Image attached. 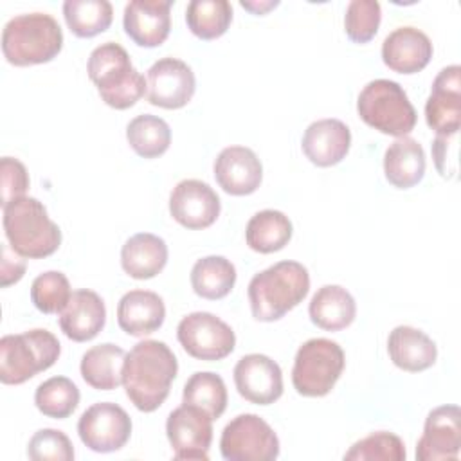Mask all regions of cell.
<instances>
[{"label": "cell", "instance_id": "34", "mask_svg": "<svg viewBox=\"0 0 461 461\" xmlns=\"http://www.w3.org/2000/svg\"><path fill=\"white\" fill-rule=\"evenodd\" d=\"M185 22L200 40L220 38L232 22V5L227 0H191L185 9Z\"/></svg>", "mask_w": 461, "mask_h": 461}, {"label": "cell", "instance_id": "30", "mask_svg": "<svg viewBox=\"0 0 461 461\" xmlns=\"http://www.w3.org/2000/svg\"><path fill=\"white\" fill-rule=\"evenodd\" d=\"M236 283V268L223 256H205L191 268V286L198 297L221 299Z\"/></svg>", "mask_w": 461, "mask_h": 461}, {"label": "cell", "instance_id": "41", "mask_svg": "<svg viewBox=\"0 0 461 461\" xmlns=\"http://www.w3.org/2000/svg\"><path fill=\"white\" fill-rule=\"evenodd\" d=\"M432 157L438 173L443 178H452L457 171V133L436 135L432 142Z\"/></svg>", "mask_w": 461, "mask_h": 461}, {"label": "cell", "instance_id": "6", "mask_svg": "<svg viewBox=\"0 0 461 461\" xmlns=\"http://www.w3.org/2000/svg\"><path fill=\"white\" fill-rule=\"evenodd\" d=\"M61 344L49 330H29L0 339V382L20 385L54 366Z\"/></svg>", "mask_w": 461, "mask_h": 461}, {"label": "cell", "instance_id": "39", "mask_svg": "<svg viewBox=\"0 0 461 461\" xmlns=\"http://www.w3.org/2000/svg\"><path fill=\"white\" fill-rule=\"evenodd\" d=\"M27 456L32 461H72L74 447L63 430L40 429L29 439Z\"/></svg>", "mask_w": 461, "mask_h": 461}, {"label": "cell", "instance_id": "40", "mask_svg": "<svg viewBox=\"0 0 461 461\" xmlns=\"http://www.w3.org/2000/svg\"><path fill=\"white\" fill-rule=\"evenodd\" d=\"M0 175H2V207L20 196H25V191L29 189V173L18 158L4 157L0 160Z\"/></svg>", "mask_w": 461, "mask_h": 461}, {"label": "cell", "instance_id": "10", "mask_svg": "<svg viewBox=\"0 0 461 461\" xmlns=\"http://www.w3.org/2000/svg\"><path fill=\"white\" fill-rule=\"evenodd\" d=\"M176 339L184 351L198 360H221L236 346L232 328L209 312H193L176 326Z\"/></svg>", "mask_w": 461, "mask_h": 461}, {"label": "cell", "instance_id": "14", "mask_svg": "<svg viewBox=\"0 0 461 461\" xmlns=\"http://www.w3.org/2000/svg\"><path fill=\"white\" fill-rule=\"evenodd\" d=\"M220 198L216 191L202 180L185 178L169 194V212L185 229L211 227L220 216Z\"/></svg>", "mask_w": 461, "mask_h": 461}, {"label": "cell", "instance_id": "29", "mask_svg": "<svg viewBox=\"0 0 461 461\" xmlns=\"http://www.w3.org/2000/svg\"><path fill=\"white\" fill-rule=\"evenodd\" d=\"M292 221L288 216L276 209L256 212L245 229L247 245L261 254L281 250L292 238Z\"/></svg>", "mask_w": 461, "mask_h": 461}, {"label": "cell", "instance_id": "12", "mask_svg": "<svg viewBox=\"0 0 461 461\" xmlns=\"http://www.w3.org/2000/svg\"><path fill=\"white\" fill-rule=\"evenodd\" d=\"M212 418L194 405L182 403L169 412L166 434L175 459L207 461L212 441Z\"/></svg>", "mask_w": 461, "mask_h": 461}, {"label": "cell", "instance_id": "1", "mask_svg": "<svg viewBox=\"0 0 461 461\" xmlns=\"http://www.w3.org/2000/svg\"><path fill=\"white\" fill-rule=\"evenodd\" d=\"M176 373V357L166 342L140 340L124 358L122 385L126 396L139 411L153 412L166 402Z\"/></svg>", "mask_w": 461, "mask_h": 461}, {"label": "cell", "instance_id": "8", "mask_svg": "<svg viewBox=\"0 0 461 461\" xmlns=\"http://www.w3.org/2000/svg\"><path fill=\"white\" fill-rule=\"evenodd\" d=\"M344 364V351L335 340L310 339L295 353L292 384L303 396H326L340 378Z\"/></svg>", "mask_w": 461, "mask_h": 461}, {"label": "cell", "instance_id": "25", "mask_svg": "<svg viewBox=\"0 0 461 461\" xmlns=\"http://www.w3.org/2000/svg\"><path fill=\"white\" fill-rule=\"evenodd\" d=\"M167 263L166 241L151 232H139L126 240L121 249L122 270L133 279H151Z\"/></svg>", "mask_w": 461, "mask_h": 461}, {"label": "cell", "instance_id": "22", "mask_svg": "<svg viewBox=\"0 0 461 461\" xmlns=\"http://www.w3.org/2000/svg\"><path fill=\"white\" fill-rule=\"evenodd\" d=\"M303 153L319 166L330 167L339 164L349 151L351 131L339 119H319L312 122L303 135Z\"/></svg>", "mask_w": 461, "mask_h": 461}, {"label": "cell", "instance_id": "43", "mask_svg": "<svg viewBox=\"0 0 461 461\" xmlns=\"http://www.w3.org/2000/svg\"><path fill=\"white\" fill-rule=\"evenodd\" d=\"M277 4H279L277 0H274V2H241V7L249 9L254 14H265L267 11L274 9Z\"/></svg>", "mask_w": 461, "mask_h": 461}, {"label": "cell", "instance_id": "20", "mask_svg": "<svg viewBox=\"0 0 461 461\" xmlns=\"http://www.w3.org/2000/svg\"><path fill=\"white\" fill-rule=\"evenodd\" d=\"M429 36L416 27H398L389 32L382 43L384 63L398 74H416L423 70L432 58Z\"/></svg>", "mask_w": 461, "mask_h": 461}, {"label": "cell", "instance_id": "13", "mask_svg": "<svg viewBox=\"0 0 461 461\" xmlns=\"http://www.w3.org/2000/svg\"><path fill=\"white\" fill-rule=\"evenodd\" d=\"M196 79L191 67L176 58L155 61L146 74V99L153 106L176 110L194 95Z\"/></svg>", "mask_w": 461, "mask_h": 461}, {"label": "cell", "instance_id": "42", "mask_svg": "<svg viewBox=\"0 0 461 461\" xmlns=\"http://www.w3.org/2000/svg\"><path fill=\"white\" fill-rule=\"evenodd\" d=\"M25 274V261L16 254L9 243H2V263H0V285L9 286L20 281Z\"/></svg>", "mask_w": 461, "mask_h": 461}, {"label": "cell", "instance_id": "27", "mask_svg": "<svg viewBox=\"0 0 461 461\" xmlns=\"http://www.w3.org/2000/svg\"><path fill=\"white\" fill-rule=\"evenodd\" d=\"M308 313L315 326L326 331H339L355 321L357 303L346 288L339 285H324L313 294Z\"/></svg>", "mask_w": 461, "mask_h": 461}, {"label": "cell", "instance_id": "4", "mask_svg": "<svg viewBox=\"0 0 461 461\" xmlns=\"http://www.w3.org/2000/svg\"><path fill=\"white\" fill-rule=\"evenodd\" d=\"M86 70L101 99L115 110L133 106L146 94L144 76L131 65L126 49L115 41L95 47L88 56Z\"/></svg>", "mask_w": 461, "mask_h": 461}, {"label": "cell", "instance_id": "36", "mask_svg": "<svg viewBox=\"0 0 461 461\" xmlns=\"http://www.w3.org/2000/svg\"><path fill=\"white\" fill-rule=\"evenodd\" d=\"M405 445L400 436L378 430L357 443L344 454L346 461H405Z\"/></svg>", "mask_w": 461, "mask_h": 461}, {"label": "cell", "instance_id": "28", "mask_svg": "<svg viewBox=\"0 0 461 461\" xmlns=\"http://www.w3.org/2000/svg\"><path fill=\"white\" fill-rule=\"evenodd\" d=\"M126 353L122 348L104 342L90 348L81 358L83 380L97 391H112L122 384V366Z\"/></svg>", "mask_w": 461, "mask_h": 461}, {"label": "cell", "instance_id": "7", "mask_svg": "<svg viewBox=\"0 0 461 461\" xmlns=\"http://www.w3.org/2000/svg\"><path fill=\"white\" fill-rule=\"evenodd\" d=\"M357 112L360 119L393 137H407L416 126V110L405 90L391 79H373L358 94Z\"/></svg>", "mask_w": 461, "mask_h": 461}, {"label": "cell", "instance_id": "21", "mask_svg": "<svg viewBox=\"0 0 461 461\" xmlns=\"http://www.w3.org/2000/svg\"><path fill=\"white\" fill-rule=\"evenodd\" d=\"M104 301L88 288L72 292L65 310L59 313V328L74 342L92 340L104 328Z\"/></svg>", "mask_w": 461, "mask_h": 461}, {"label": "cell", "instance_id": "16", "mask_svg": "<svg viewBox=\"0 0 461 461\" xmlns=\"http://www.w3.org/2000/svg\"><path fill=\"white\" fill-rule=\"evenodd\" d=\"M427 124L436 135L459 133L461 126V67L448 65L434 77L425 103Z\"/></svg>", "mask_w": 461, "mask_h": 461}, {"label": "cell", "instance_id": "9", "mask_svg": "<svg viewBox=\"0 0 461 461\" xmlns=\"http://www.w3.org/2000/svg\"><path fill=\"white\" fill-rule=\"evenodd\" d=\"M220 452L227 461H272L279 456V439L263 418L245 412L225 425Z\"/></svg>", "mask_w": 461, "mask_h": 461}, {"label": "cell", "instance_id": "31", "mask_svg": "<svg viewBox=\"0 0 461 461\" xmlns=\"http://www.w3.org/2000/svg\"><path fill=\"white\" fill-rule=\"evenodd\" d=\"M126 139L139 157L157 158L164 155L171 144V128L164 119L142 113L128 122Z\"/></svg>", "mask_w": 461, "mask_h": 461}, {"label": "cell", "instance_id": "37", "mask_svg": "<svg viewBox=\"0 0 461 461\" xmlns=\"http://www.w3.org/2000/svg\"><path fill=\"white\" fill-rule=\"evenodd\" d=\"M70 283L63 272L49 270L31 285V301L41 313H61L70 299Z\"/></svg>", "mask_w": 461, "mask_h": 461}, {"label": "cell", "instance_id": "11", "mask_svg": "<svg viewBox=\"0 0 461 461\" xmlns=\"http://www.w3.org/2000/svg\"><path fill=\"white\" fill-rule=\"evenodd\" d=\"M77 434L83 445L94 452H115L128 443L131 420L121 405L97 402L79 416Z\"/></svg>", "mask_w": 461, "mask_h": 461}, {"label": "cell", "instance_id": "33", "mask_svg": "<svg viewBox=\"0 0 461 461\" xmlns=\"http://www.w3.org/2000/svg\"><path fill=\"white\" fill-rule=\"evenodd\" d=\"M182 403L194 405L218 420L227 407V387L220 375L211 371H196L184 385Z\"/></svg>", "mask_w": 461, "mask_h": 461}, {"label": "cell", "instance_id": "15", "mask_svg": "<svg viewBox=\"0 0 461 461\" xmlns=\"http://www.w3.org/2000/svg\"><path fill=\"white\" fill-rule=\"evenodd\" d=\"M461 450V411L457 405L432 409L416 445V459L441 461L456 459Z\"/></svg>", "mask_w": 461, "mask_h": 461}, {"label": "cell", "instance_id": "3", "mask_svg": "<svg viewBox=\"0 0 461 461\" xmlns=\"http://www.w3.org/2000/svg\"><path fill=\"white\" fill-rule=\"evenodd\" d=\"M4 209V234L11 249L22 258L40 259L54 254L61 245V230L49 218L45 205L32 196H20Z\"/></svg>", "mask_w": 461, "mask_h": 461}, {"label": "cell", "instance_id": "24", "mask_svg": "<svg viewBox=\"0 0 461 461\" xmlns=\"http://www.w3.org/2000/svg\"><path fill=\"white\" fill-rule=\"evenodd\" d=\"M387 351L393 364L409 373L425 371L438 358L436 342L412 326H396L389 333Z\"/></svg>", "mask_w": 461, "mask_h": 461}, {"label": "cell", "instance_id": "35", "mask_svg": "<svg viewBox=\"0 0 461 461\" xmlns=\"http://www.w3.org/2000/svg\"><path fill=\"white\" fill-rule=\"evenodd\" d=\"M79 389L67 376H52L41 382L34 393V403L43 416L54 420L68 418L79 405Z\"/></svg>", "mask_w": 461, "mask_h": 461}, {"label": "cell", "instance_id": "26", "mask_svg": "<svg viewBox=\"0 0 461 461\" xmlns=\"http://www.w3.org/2000/svg\"><path fill=\"white\" fill-rule=\"evenodd\" d=\"M425 151L412 137H398L384 155V173L389 184L398 189L416 185L425 175Z\"/></svg>", "mask_w": 461, "mask_h": 461}, {"label": "cell", "instance_id": "23", "mask_svg": "<svg viewBox=\"0 0 461 461\" xmlns=\"http://www.w3.org/2000/svg\"><path fill=\"white\" fill-rule=\"evenodd\" d=\"M164 319V301L151 290H130L117 304V322L131 337H144L157 331Z\"/></svg>", "mask_w": 461, "mask_h": 461}, {"label": "cell", "instance_id": "17", "mask_svg": "<svg viewBox=\"0 0 461 461\" xmlns=\"http://www.w3.org/2000/svg\"><path fill=\"white\" fill-rule=\"evenodd\" d=\"M238 393L250 403L270 405L283 394V373L277 362L261 353H250L234 366Z\"/></svg>", "mask_w": 461, "mask_h": 461}, {"label": "cell", "instance_id": "38", "mask_svg": "<svg viewBox=\"0 0 461 461\" xmlns=\"http://www.w3.org/2000/svg\"><path fill=\"white\" fill-rule=\"evenodd\" d=\"M382 9L376 0H351L344 14V29L351 41L367 43L378 32Z\"/></svg>", "mask_w": 461, "mask_h": 461}, {"label": "cell", "instance_id": "5", "mask_svg": "<svg viewBox=\"0 0 461 461\" xmlns=\"http://www.w3.org/2000/svg\"><path fill=\"white\" fill-rule=\"evenodd\" d=\"M63 47V31L47 13H25L2 29L4 58L14 67L40 65L54 59Z\"/></svg>", "mask_w": 461, "mask_h": 461}, {"label": "cell", "instance_id": "18", "mask_svg": "<svg viewBox=\"0 0 461 461\" xmlns=\"http://www.w3.org/2000/svg\"><path fill=\"white\" fill-rule=\"evenodd\" d=\"M173 0H131L124 7L122 25L139 47L162 45L171 31Z\"/></svg>", "mask_w": 461, "mask_h": 461}, {"label": "cell", "instance_id": "2", "mask_svg": "<svg viewBox=\"0 0 461 461\" xmlns=\"http://www.w3.org/2000/svg\"><path fill=\"white\" fill-rule=\"evenodd\" d=\"M310 290V274L299 261H279L249 283V303L256 321L272 322L295 308Z\"/></svg>", "mask_w": 461, "mask_h": 461}, {"label": "cell", "instance_id": "32", "mask_svg": "<svg viewBox=\"0 0 461 461\" xmlns=\"http://www.w3.org/2000/svg\"><path fill=\"white\" fill-rule=\"evenodd\" d=\"M63 16L77 38H94L110 27L113 7L108 0H67Z\"/></svg>", "mask_w": 461, "mask_h": 461}, {"label": "cell", "instance_id": "19", "mask_svg": "<svg viewBox=\"0 0 461 461\" xmlns=\"http://www.w3.org/2000/svg\"><path fill=\"white\" fill-rule=\"evenodd\" d=\"M214 178L229 194H252L261 184L263 166L250 148L229 146L214 160Z\"/></svg>", "mask_w": 461, "mask_h": 461}]
</instances>
